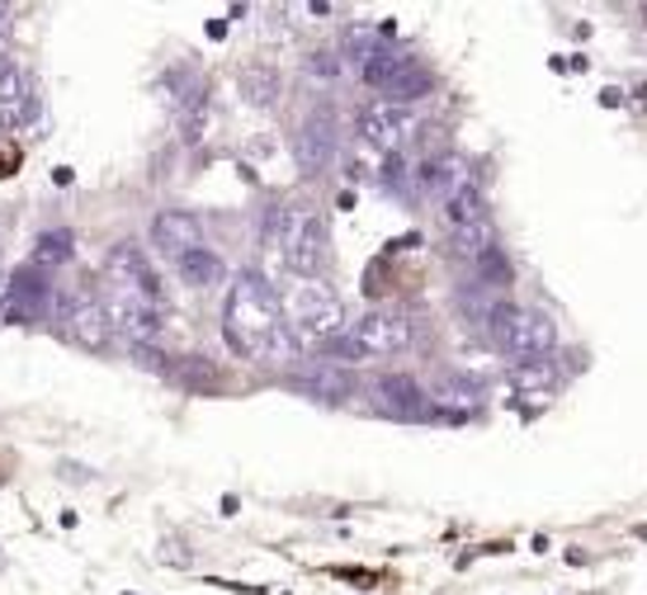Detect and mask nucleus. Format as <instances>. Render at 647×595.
<instances>
[{
    "instance_id": "nucleus-6",
    "label": "nucleus",
    "mask_w": 647,
    "mask_h": 595,
    "mask_svg": "<svg viewBox=\"0 0 647 595\" xmlns=\"http://www.w3.org/2000/svg\"><path fill=\"white\" fill-rule=\"evenodd\" d=\"M104 279H109V293H133V298H146V303H161V279L138 241H119V246L104 251Z\"/></svg>"
},
{
    "instance_id": "nucleus-32",
    "label": "nucleus",
    "mask_w": 647,
    "mask_h": 595,
    "mask_svg": "<svg viewBox=\"0 0 647 595\" xmlns=\"http://www.w3.org/2000/svg\"><path fill=\"white\" fill-rule=\"evenodd\" d=\"M0 303H6V274H0Z\"/></svg>"
},
{
    "instance_id": "nucleus-8",
    "label": "nucleus",
    "mask_w": 647,
    "mask_h": 595,
    "mask_svg": "<svg viewBox=\"0 0 647 595\" xmlns=\"http://www.w3.org/2000/svg\"><path fill=\"white\" fill-rule=\"evenodd\" d=\"M58 322L67 331V341L71 345H81V350H109V341H114V326H109V312L100 298H90V293H67L58 298Z\"/></svg>"
},
{
    "instance_id": "nucleus-7",
    "label": "nucleus",
    "mask_w": 647,
    "mask_h": 595,
    "mask_svg": "<svg viewBox=\"0 0 647 595\" xmlns=\"http://www.w3.org/2000/svg\"><path fill=\"white\" fill-rule=\"evenodd\" d=\"M6 322H20V326H33L43 322L52 307H58V289H52V279L33 265H20L10 279H6Z\"/></svg>"
},
{
    "instance_id": "nucleus-9",
    "label": "nucleus",
    "mask_w": 647,
    "mask_h": 595,
    "mask_svg": "<svg viewBox=\"0 0 647 595\" xmlns=\"http://www.w3.org/2000/svg\"><path fill=\"white\" fill-rule=\"evenodd\" d=\"M368 397H374V406L383 416H397V421H431L435 416V397L425 393L412 374H402V369L378 374L374 383H368Z\"/></svg>"
},
{
    "instance_id": "nucleus-3",
    "label": "nucleus",
    "mask_w": 647,
    "mask_h": 595,
    "mask_svg": "<svg viewBox=\"0 0 647 595\" xmlns=\"http://www.w3.org/2000/svg\"><path fill=\"white\" fill-rule=\"evenodd\" d=\"M270 236L284 255V270L289 274H303L312 279L326 265V218L317 203H284L280 213L270 218Z\"/></svg>"
},
{
    "instance_id": "nucleus-25",
    "label": "nucleus",
    "mask_w": 647,
    "mask_h": 595,
    "mask_svg": "<svg viewBox=\"0 0 647 595\" xmlns=\"http://www.w3.org/2000/svg\"><path fill=\"white\" fill-rule=\"evenodd\" d=\"M383 180V190H393L397 199H416L421 194V175H416V165H406L402 157H387V165L378 171Z\"/></svg>"
},
{
    "instance_id": "nucleus-29",
    "label": "nucleus",
    "mask_w": 647,
    "mask_h": 595,
    "mask_svg": "<svg viewBox=\"0 0 647 595\" xmlns=\"http://www.w3.org/2000/svg\"><path fill=\"white\" fill-rule=\"evenodd\" d=\"M600 104H605V109H619V104H624V90H619V85H605V90H600Z\"/></svg>"
},
{
    "instance_id": "nucleus-15",
    "label": "nucleus",
    "mask_w": 647,
    "mask_h": 595,
    "mask_svg": "<svg viewBox=\"0 0 647 595\" xmlns=\"http://www.w3.org/2000/svg\"><path fill=\"white\" fill-rule=\"evenodd\" d=\"M289 387L303 393V397H317V402H345L350 393H355V379H350L345 369L326 364V360H312L307 369H299V374L289 379Z\"/></svg>"
},
{
    "instance_id": "nucleus-1",
    "label": "nucleus",
    "mask_w": 647,
    "mask_h": 595,
    "mask_svg": "<svg viewBox=\"0 0 647 595\" xmlns=\"http://www.w3.org/2000/svg\"><path fill=\"white\" fill-rule=\"evenodd\" d=\"M223 336L251 364H293L299 360V331L284 322L274 289L255 270H242L228 284L223 303Z\"/></svg>"
},
{
    "instance_id": "nucleus-17",
    "label": "nucleus",
    "mask_w": 647,
    "mask_h": 595,
    "mask_svg": "<svg viewBox=\"0 0 647 595\" xmlns=\"http://www.w3.org/2000/svg\"><path fill=\"white\" fill-rule=\"evenodd\" d=\"M431 397L449 406V412H439V416H449V421H468V416L477 412V402H483V387H477L473 379H464V374H439V387H435Z\"/></svg>"
},
{
    "instance_id": "nucleus-4",
    "label": "nucleus",
    "mask_w": 647,
    "mask_h": 595,
    "mask_svg": "<svg viewBox=\"0 0 647 595\" xmlns=\"http://www.w3.org/2000/svg\"><path fill=\"white\" fill-rule=\"evenodd\" d=\"M487 336L496 341V350L520 364V360H548L553 345H558V326H553L544 312H529V307H515V303H496L487 307Z\"/></svg>"
},
{
    "instance_id": "nucleus-5",
    "label": "nucleus",
    "mask_w": 647,
    "mask_h": 595,
    "mask_svg": "<svg viewBox=\"0 0 647 595\" xmlns=\"http://www.w3.org/2000/svg\"><path fill=\"white\" fill-rule=\"evenodd\" d=\"M293 322H299L303 336L312 341H336L341 331H345V307H341V298L336 289H326L317 284V279H307V284L293 289Z\"/></svg>"
},
{
    "instance_id": "nucleus-27",
    "label": "nucleus",
    "mask_w": 647,
    "mask_h": 595,
    "mask_svg": "<svg viewBox=\"0 0 647 595\" xmlns=\"http://www.w3.org/2000/svg\"><path fill=\"white\" fill-rule=\"evenodd\" d=\"M553 379H558L553 360H520V364L510 369V383H515V387H548Z\"/></svg>"
},
{
    "instance_id": "nucleus-21",
    "label": "nucleus",
    "mask_w": 647,
    "mask_h": 595,
    "mask_svg": "<svg viewBox=\"0 0 647 595\" xmlns=\"http://www.w3.org/2000/svg\"><path fill=\"white\" fill-rule=\"evenodd\" d=\"M435 90V77H431V67H421V62H412V67H402L393 81L383 85V95H387V104H402V109H412L416 100H425Z\"/></svg>"
},
{
    "instance_id": "nucleus-23",
    "label": "nucleus",
    "mask_w": 647,
    "mask_h": 595,
    "mask_svg": "<svg viewBox=\"0 0 647 595\" xmlns=\"http://www.w3.org/2000/svg\"><path fill=\"white\" fill-rule=\"evenodd\" d=\"M439 218H445V228H468V222L477 218H487V194H483V184H468V190H458L449 203H439Z\"/></svg>"
},
{
    "instance_id": "nucleus-12",
    "label": "nucleus",
    "mask_w": 647,
    "mask_h": 595,
    "mask_svg": "<svg viewBox=\"0 0 647 595\" xmlns=\"http://www.w3.org/2000/svg\"><path fill=\"white\" fill-rule=\"evenodd\" d=\"M104 312H109L114 336H123L133 350L161 341V303H146V298H133V293H109Z\"/></svg>"
},
{
    "instance_id": "nucleus-19",
    "label": "nucleus",
    "mask_w": 647,
    "mask_h": 595,
    "mask_svg": "<svg viewBox=\"0 0 647 595\" xmlns=\"http://www.w3.org/2000/svg\"><path fill=\"white\" fill-rule=\"evenodd\" d=\"M71 255H77V232H71V228H52V232H39V241H33L29 265L52 274V270H62Z\"/></svg>"
},
{
    "instance_id": "nucleus-28",
    "label": "nucleus",
    "mask_w": 647,
    "mask_h": 595,
    "mask_svg": "<svg viewBox=\"0 0 647 595\" xmlns=\"http://www.w3.org/2000/svg\"><path fill=\"white\" fill-rule=\"evenodd\" d=\"M307 71L312 77H326V81H341L345 77V58L341 52H331V48H322V52H312L307 58Z\"/></svg>"
},
{
    "instance_id": "nucleus-18",
    "label": "nucleus",
    "mask_w": 647,
    "mask_h": 595,
    "mask_svg": "<svg viewBox=\"0 0 647 595\" xmlns=\"http://www.w3.org/2000/svg\"><path fill=\"white\" fill-rule=\"evenodd\" d=\"M184 393H199V397H213V393H223V374L213 369V360H203V355H184L180 364L165 369Z\"/></svg>"
},
{
    "instance_id": "nucleus-14",
    "label": "nucleus",
    "mask_w": 647,
    "mask_h": 595,
    "mask_svg": "<svg viewBox=\"0 0 647 595\" xmlns=\"http://www.w3.org/2000/svg\"><path fill=\"white\" fill-rule=\"evenodd\" d=\"M416 175H421V194H431L435 203H449L458 190L477 184L464 157H431V161L416 165Z\"/></svg>"
},
{
    "instance_id": "nucleus-10",
    "label": "nucleus",
    "mask_w": 647,
    "mask_h": 595,
    "mask_svg": "<svg viewBox=\"0 0 647 595\" xmlns=\"http://www.w3.org/2000/svg\"><path fill=\"white\" fill-rule=\"evenodd\" d=\"M355 133H360L364 147H374V152L397 157V152H402V142L416 133V114H412V109H402V104H387V100L364 104V109H360Z\"/></svg>"
},
{
    "instance_id": "nucleus-13",
    "label": "nucleus",
    "mask_w": 647,
    "mask_h": 595,
    "mask_svg": "<svg viewBox=\"0 0 647 595\" xmlns=\"http://www.w3.org/2000/svg\"><path fill=\"white\" fill-rule=\"evenodd\" d=\"M152 246H156L161 255H171V260H180L184 251L203 246V228H199V218H194V213H184V209H165V213H156V218H152Z\"/></svg>"
},
{
    "instance_id": "nucleus-24",
    "label": "nucleus",
    "mask_w": 647,
    "mask_h": 595,
    "mask_svg": "<svg viewBox=\"0 0 647 595\" xmlns=\"http://www.w3.org/2000/svg\"><path fill=\"white\" fill-rule=\"evenodd\" d=\"M242 95L251 104L270 109L274 100H280V71H274V67H246L242 71Z\"/></svg>"
},
{
    "instance_id": "nucleus-20",
    "label": "nucleus",
    "mask_w": 647,
    "mask_h": 595,
    "mask_svg": "<svg viewBox=\"0 0 647 595\" xmlns=\"http://www.w3.org/2000/svg\"><path fill=\"white\" fill-rule=\"evenodd\" d=\"M416 58H412V48H393V43H378L368 58L360 62V77H364V85H374V90H383L387 81L397 77L402 67H412Z\"/></svg>"
},
{
    "instance_id": "nucleus-31",
    "label": "nucleus",
    "mask_w": 647,
    "mask_h": 595,
    "mask_svg": "<svg viewBox=\"0 0 647 595\" xmlns=\"http://www.w3.org/2000/svg\"><path fill=\"white\" fill-rule=\"evenodd\" d=\"M6 20H10V6H0V29H6Z\"/></svg>"
},
{
    "instance_id": "nucleus-30",
    "label": "nucleus",
    "mask_w": 647,
    "mask_h": 595,
    "mask_svg": "<svg viewBox=\"0 0 647 595\" xmlns=\"http://www.w3.org/2000/svg\"><path fill=\"white\" fill-rule=\"evenodd\" d=\"M209 39H228V20H213L209 24Z\"/></svg>"
},
{
    "instance_id": "nucleus-2",
    "label": "nucleus",
    "mask_w": 647,
    "mask_h": 595,
    "mask_svg": "<svg viewBox=\"0 0 647 595\" xmlns=\"http://www.w3.org/2000/svg\"><path fill=\"white\" fill-rule=\"evenodd\" d=\"M416 341V322L406 312H364V317L345 322V331L336 341L322 345V360L336 364V369H350V364H364V360H383V355H402L406 345Z\"/></svg>"
},
{
    "instance_id": "nucleus-22",
    "label": "nucleus",
    "mask_w": 647,
    "mask_h": 595,
    "mask_svg": "<svg viewBox=\"0 0 647 595\" xmlns=\"http://www.w3.org/2000/svg\"><path fill=\"white\" fill-rule=\"evenodd\" d=\"M496 246V228H492V218H477V222H468V228H454L449 232V255L454 260H483L487 251Z\"/></svg>"
},
{
    "instance_id": "nucleus-26",
    "label": "nucleus",
    "mask_w": 647,
    "mask_h": 595,
    "mask_svg": "<svg viewBox=\"0 0 647 595\" xmlns=\"http://www.w3.org/2000/svg\"><path fill=\"white\" fill-rule=\"evenodd\" d=\"M477 279H483V284H492V289H510L515 284V270H510V260H506L502 246H492L483 260H477Z\"/></svg>"
},
{
    "instance_id": "nucleus-16",
    "label": "nucleus",
    "mask_w": 647,
    "mask_h": 595,
    "mask_svg": "<svg viewBox=\"0 0 647 595\" xmlns=\"http://www.w3.org/2000/svg\"><path fill=\"white\" fill-rule=\"evenodd\" d=\"M175 274L190 289H223L228 284V260L218 251H209V246H194V251H184L175 260Z\"/></svg>"
},
{
    "instance_id": "nucleus-11",
    "label": "nucleus",
    "mask_w": 647,
    "mask_h": 595,
    "mask_svg": "<svg viewBox=\"0 0 647 595\" xmlns=\"http://www.w3.org/2000/svg\"><path fill=\"white\" fill-rule=\"evenodd\" d=\"M331 161H336V114L331 109H312L293 128V165H299V175H322Z\"/></svg>"
}]
</instances>
